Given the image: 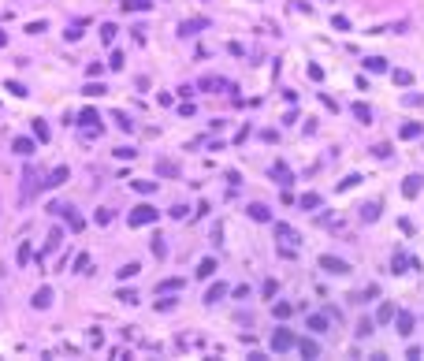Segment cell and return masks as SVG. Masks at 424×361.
Wrapping results in <instances>:
<instances>
[{
    "mask_svg": "<svg viewBox=\"0 0 424 361\" xmlns=\"http://www.w3.org/2000/svg\"><path fill=\"white\" fill-rule=\"evenodd\" d=\"M156 220H160V208H153V205H134L130 216H127L130 227H145V224H156Z\"/></svg>",
    "mask_w": 424,
    "mask_h": 361,
    "instance_id": "1",
    "label": "cell"
},
{
    "mask_svg": "<svg viewBox=\"0 0 424 361\" xmlns=\"http://www.w3.org/2000/svg\"><path fill=\"white\" fill-rule=\"evenodd\" d=\"M272 231H276V239H279V246H283V253H294V246H301V239H298V231L294 227H287V224H272Z\"/></svg>",
    "mask_w": 424,
    "mask_h": 361,
    "instance_id": "2",
    "label": "cell"
},
{
    "mask_svg": "<svg viewBox=\"0 0 424 361\" xmlns=\"http://www.w3.org/2000/svg\"><path fill=\"white\" fill-rule=\"evenodd\" d=\"M294 343H298V335L290 328H276L272 331V354H287V350H294Z\"/></svg>",
    "mask_w": 424,
    "mask_h": 361,
    "instance_id": "3",
    "label": "cell"
},
{
    "mask_svg": "<svg viewBox=\"0 0 424 361\" xmlns=\"http://www.w3.org/2000/svg\"><path fill=\"white\" fill-rule=\"evenodd\" d=\"M49 212H52V216H63V220L71 224V231H82V216L74 212V205H63V201H56V205H49Z\"/></svg>",
    "mask_w": 424,
    "mask_h": 361,
    "instance_id": "4",
    "label": "cell"
},
{
    "mask_svg": "<svg viewBox=\"0 0 424 361\" xmlns=\"http://www.w3.org/2000/svg\"><path fill=\"white\" fill-rule=\"evenodd\" d=\"M320 268H324L327 275H350V264H346L343 257H331V253H324V257H320Z\"/></svg>",
    "mask_w": 424,
    "mask_h": 361,
    "instance_id": "5",
    "label": "cell"
},
{
    "mask_svg": "<svg viewBox=\"0 0 424 361\" xmlns=\"http://www.w3.org/2000/svg\"><path fill=\"white\" fill-rule=\"evenodd\" d=\"M413 324H417V320H413V313H406V309L394 313V331H398L402 339H409V335H413Z\"/></svg>",
    "mask_w": 424,
    "mask_h": 361,
    "instance_id": "6",
    "label": "cell"
},
{
    "mask_svg": "<svg viewBox=\"0 0 424 361\" xmlns=\"http://www.w3.org/2000/svg\"><path fill=\"white\" fill-rule=\"evenodd\" d=\"M246 216H249V220H257V224H272V208L261 205V201H249V205H246Z\"/></svg>",
    "mask_w": 424,
    "mask_h": 361,
    "instance_id": "7",
    "label": "cell"
},
{
    "mask_svg": "<svg viewBox=\"0 0 424 361\" xmlns=\"http://www.w3.org/2000/svg\"><path fill=\"white\" fill-rule=\"evenodd\" d=\"M205 26H209V19H186V23H179V37H194V34H201Z\"/></svg>",
    "mask_w": 424,
    "mask_h": 361,
    "instance_id": "8",
    "label": "cell"
},
{
    "mask_svg": "<svg viewBox=\"0 0 424 361\" xmlns=\"http://www.w3.org/2000/svg\"><path fill=\"white\" fill-rule=\"evenodd\" d=\"M320 205H324V197H320L316 190H309V194H301V197H298V208H301V212H316Z\"/></svg>",
    "mask_w": 424,
    "mask_h": 361,
    "instance_id": "9",
    "label": "cell"
},
{
    "mask_svg": "<svg viewBox=\"0 0 424 361\" xmlns=\"http://www.w3.org/2000/svg\"><path fill=\"white\" fill-rule=\"evenodd\" d=\"M67 179H71V168H67V164H63V168H52L49 179H45V186L56 190V186H63V183H67Z\"/></svg>",
    "mask_w": 424,
    "mask_h": 361,
    "instance_id": "10",
    "label": "cell"
},
{
    "mask_svg": "<svg viewBox=\"0 0 424 361\" xmlns=\"http://www.w3.org/2000/svg\"><path fill=\"white\" fill-rule=\"evenodd\" d=\"M272 175H276L279 186H290V183H294V175H290V168L283 164V160H276V164H272Z\"/></svg>",
    "mask_w": 424,
    "mask_h": 361,
    "instance_id": "11",
    "label": "cell"
},
{
    "mask_svg": "<svg viewBox=\"0 0 424 361\" xmlns=\"http://www.w3.org/2000/svg\"><path fill=\"white\" fill-rule=\"evenodd\" d=\"M376 298H380V287H376V283H369L365 291L350 294V302H357V306H365V302H376Z\"/></svg>",
    "mask_w": 424,
    "mask_h": 361,
    "instance_id": "12",
    "label": "cell"
},
{
    "mask_svg": "<svg viewBox=\"0 0 424 361\" xmlns=\"http://www.w3.org/2000/svg\"><path fill=\"white\" fill-rule=\"evenodd\" d=\"M30 302H34V309H49L52 306V287H37Z\"/></svg>",
    "mask_w": 424,
    "mask_h": 361,
    "instance_id": "13",
    "label": "cell"
},
{
    "mask_svg": "<svg viewBox=\"0 0 424 361\" xmlns=\"http://www.w3.org/2000/svg\"><path fill=\"white\" fill-rule=\"evenodd\" d=\"M294 350H298V354H305V357H316V354H320L316 339H309V335H301L298 343H294Z\"/></svg>",
    "mask_w": 424,
    "mask_h": 361,
    "instance_id": "14",
    "label": "cell"
},
{
    "mask_svg": "<svg viewBox=\"0 0 424 361\" xmlns=\"http://www.w3.org/2000/svg\"><path fill=\"white\" fill-rule=\"evenodd\" d=\"M305 328L313 331V335H324V331H327V317H324V313H313V317L305 320Z\"/></svg>",
    "mask_w": 424,
    "mask_h": 361,
    "instance_id": "15",
    "label": "cell"
},
{
    "mask_svg": "<svg viewBox=\"0 0 424 361\" xmlns=\"http://www.w3.org/2000/svg\"><path fill=\"white\" fill-rule=\"evenodd\" d=\"M420 186H424V179H420V175H406V183H402V194H406V197H417V194H420Z\"/></svg>",
    "mask_w": 424,
    "mask_h": 361,
    "instance_id": "16",
    "label": "cell"
},
{
    "mask_svg": "<svg viewBox=\"0 0 424 361\" xmlns=\"http://www.w3.org/2000/svg\"><path fill=\"white\" fill-rule=\"evenodd\" d=\"M380 208H383L380 201H369V205H361V220H365V224H376V220H380Z\"/></svg>",
    "mask_w": 424,
    "mask_h": 361,
    "instance_id": "17",
    "label": "cell"
},
{
    "mask_svg": "<svg viewBox=\"0 0 424 361\" xmlns=\"http://www.w3.org/2000/svg\"><path fill=\"white\" fill-rule=\"evenodd\" d=\"M394 313H398V309H394L391 302H383L380 313H376V324H391V320H394Z\"/></svg>",
    "mask_w": 424,
    "mask_h": 361,
    "instance_id": "18",
    "label": "cell"
},
{
    "mask_svg": "<svg viewBox=\"0 0 424 361\" xmlns=\"http://www.w3.org/2000/svg\"><path fill=\"white\" fill-rule=\"evenodd\" d=\"M223 294H227V287H223V283H212V287L205 291V306H212V302H220Z\"/></svg>",
    "mask_w": 424,
    "mask_h": 361,
    "instance_id": "19",
    "label": "cell"
},
{
    "mask_svg": "<svg viewBox=\"0 0 424 361\" xmlns=\"http://www.w3.org/2000/svg\"><path fill=\"white\" fill-rule=\"evenodd\" d=\"M183 287H186V279H179V275H172V279H164V283H160L156 291H160V294H172V291H183Z\"/></svg>",
    "mask_w": 424,
    "mask_h": 361,
    "instance_id": "20",
    "label": "cell"
},
{
    "mask_svg": "<svg viewBox=\"0 0 424 361\" xmlns=\"http://www.w3.org/2000/svg\"><path fill=\"white\" fill-rule=\"evenodd\" d=\"M130 186H134L138 194H153V190H156V179H130Z\"/></svg>",
    "mask_w": 424,
    "mask_h": 361,
    "instance_id": "21",
    "label": "cell"
},
{
    "mask_svg": "<svg viewBox=\"0 0 424 361\" xmlns=\"http://www.w3.org/2000/svg\"><path fill=\"white\" fill-rule=\"evenodd\" d=\"M156 175H164V179H175V175H179V168L172 164V160H156Z\"/></svg>",
    "mask_w": 424,
    "mask_h": 361,
    "instance_id": "22",
    "label": "cell"
},
{
    "mask_svg": "<svg viewBox=\"0 0 424 361\" xmlns=\"http://www.w3.org/2000/svg\"><path fill=\"white\" fill-rule=\"evenodd\" d=\"M216 268H220V264H216V257H205L201 264H197V275H201V279H209V275H212Z\"/></svg>",
    "mask_w": 424,
    "mask_h": 361,
    "instance_id": "23",
    "label": "cell"
},
{
    "mask_svg": "<svg viewBox=\"0 0 424 361\" xmlns=\"http://www.w3.org/2000/svg\"><path fill=\"white\" fill-rule=\"evenodd\" d=\"M138 268H141V264H138V261H127V264H123V268H119V272H116V275H119V283H123V279H134V275H138Z\"/></svg>",
    "mask_w": 424,
    "mask_h": 361,
    "instance_id": "24",
    "label": "cell"
},
{
    "mask_svg": "<svg viewBox=\"0 0 424 361\" xmlns=\"http://www.w3.org/2000/svg\"><path fill=\"white\" fill-rule=\"evenodd\" d=\"M153 0H123V12H149Z\"/></svg>",
    "mask_w": 424,
    "mask_h": 361,
    "instance_id": "25",
    "label": "cell"
},
{
    "mask_svg": "<svg viewBox=\"0 0 424 361\" xmlns=\"http://www.w3.org/2000/svg\"><path fill=\"white\" fill-rule=\"evenodd\" d=\"M12 149H15L19 157H30V153H34V141H30V138H15V146H12Z\"/></svg>",
    "mask_w": 424,
    "mask_h": 361,
    "instance_id": "26",
    "label": "cell"
},
{
    "mask_svg": "<svg viewBox=\"0 0 424 361\" xmlns=\"http://www.w3.org/2000/svg\"><path fill=\"white\" fill-rule=\"evenodd\" d=\"M153 257L164 261L167 257V246H164V235H153Z\"/></svg>",
    "mask_w": 424,
    "mask_h": 361,
    "instance_id": "27",
    "label": "cell"
},
{
    "mask_svg": "<svg viewBox=\"0 0 424 361\" xmlns=\"http://www.w3.org/2000/svg\"><path fill=\"white\" fill-rule=\"evenodd\" d=\"M406 264H409V261H406V253L398 250V253H394V261H391V272H394V275H402V272H406Z\"/></svg>",
    "mask_w": 424,
    "mask_h": 361,
    "instance_id": "28",
    "label": "cell"
},
{
    "mask_svg": "<svg viewBox=\"0 0 424 361\" xmlns=\"http://www.w3.org/2000/svg\"><path fill=\"white\" fill-rule=\"evenodd\" d=\"M420 134H424V127H420L417 119H413V123H406V127H402V138H420Z\"/></svg>",
    "mask_w": 424,
    "mask_h": 361,
    "instance_id": "29",
    "label": "cell"
},
{
    "mask_svg": "<svg viewBox=\"0 0 424 361\" xmlns=\"http://www.w3.org/2000/svg\"><path fill=\"white\" fill-rule=\"evenodd\" d=\"M261 294H265V298L272 302V298L279 294V283H276V279H265V283H261Z\"/></svg>",
    "mask_w": 424,
    "mask_h": 361,
    "instance_id": "30",
    "label": "cell"
},
{
    "mask_svg": "<svg viewBox=\"0 0 424 361\" xmlns=\"http://www.w3.org/2000/svg\"><path fill=\"white\" fill-rule=\"evenodd\" d=\"M376 331V320H361V324H357V339H369Z\"/></svg>",
    "mask_w": 424,
    "mask_h": 361,
    "instance_id": "31",
    "label": "cell"
},
{
    "mask_svg": "<svg viewBox=\"0 0 424 361\" xmlns=\"http://www.w3.org/2000/svg\"><path fill=\"white\" fill-rule=\"evenodd\" d=\"M272 313L283 320V317H290V313H294V306H290V302H276V306H272Z\"/></svg>",
    "mask_w": 424,
    "mask_h": 361,
    "instance_id": "32",
    "label": "cell"
},
{
    "mask_svg": "<svg viewBox=\"0 0 424 361\" xmlns=\"http://www.w3.org/2000/svg\"><path fill=\"white\" fill-rule=\"evenodd\" d=\"M354 116L361 119V123H372V112H369V104H354Z\"/></svg>",
    "mask_w": 424,
    "mask_h": 361,
    "instance_id": "33",
    "label": "cell"
},
{
    "mask_svg": "<svg viewBox=\"0 0 424 361\" xmlns=\"http://www.w3.org/2000/svg\"><path fill=\"white\" fill-rule=\"evenodd\" d=\"M82 93H86V97H101V93H108V86H101V82H90Z\"/></svg>",
    "mask_w": 424,
    "mask_h": 361,
    "instance_id": "34",
    "label": "cell"
},
{
    "mask_svg": "<svg viewBox=\"0 0 424 361\" xmlns=\"http://www.w3.org/2000/svg\"><path fill=\"white\" fill-rule=\"evenodd\" d=\"M34 134H37V141H49V127L41 119H34Z\"/></svg>",
    "mask_w": 424,
    "mask_h": 361,
    "instance_id": "35",
    "label": "cell"
},
{
    "mask_svg": "<svg viewBox=\"0 0 424 361\" xmlns=\"http://www.w3.org/2000/svg\"><path fill=\"white\" fill-rule=\"evenodd\" d=\"M391 79L398 82V86H409V82H413V75H409V71H391Z\"/></svg>",
    "mask_w": 424,
    "mask_h": 361,
    "instance_id": "36",
    "label": "cell"
},
{
    "mask_svg": "<svg viewBox=\"0 0 424 361\" xmlns=\"http://www.w3.org/2000/svg\"><path fill=\"white\" fill-rule=\"evenodd\" d=\"M116 298H119V302H127V306H138V291H119Z\"/></svg>",
    "mask_w": 424,
    "mask_h": 361,
    "instance_id": "37",
    "label": "cell"
},
{
    "mask_svg": "<svg viewBox=\"0 0 424 361\" xmlns=\"http://www.w3.org/2000/svg\"><path fill=\"white\" fill-rule=\"evenodd\" d=\"M220 86H227V82H223V79H212V75H209V79H201V90H220Z\"/></svg>",
    "mask_w": 424,
    "mask_h": 361,
    "instance_id": "38",
    "label": "cell"
},
{
    "mask_svg": "<svg viewBox=\"0 0 424 361\" xmlns=\"http://www.w3.org/2000/svg\"><path fill=\"white\" fill-rule=\"evenodd\" d=\"M119 123V130H134V123H130V116H123V112H116V116H112Z\"/></svg>",
    "mask_w": 424,
    "mask_h": 361,
    "instance_id": "39",
    "label": "cell"
},
{
    "mask_svg": "<svg viewBox=\"0 0 424 361\" xmlns=\"http://www.w3.org/2000/svg\"><path fill=\"white\" fill-rule=\"evenodd\" d=\"M365 67H369V71H387V63H383L380 56H372V60H365Z\"/></svg>",
    "mask_w": 424,
    "mask_h": 361,
    "instance_id": "40",
    "label": "cell"
},
{
    "mask_svg": "<svg viewBox=\"0 0 424 361\" xmlns=\"http://www.w3.org/2000/svg\"><path fill=\"white\" fill-rule=\"evenodd\" d=\"M60 239H63L60 227H52V235H49V242H45V250H56V246H60Z\"/></svg>",
    "mask_w": 424,
    "mask_h": 361,
    "instance_id": "41",
    "label": "cell"
},
{
    "mask_svg": "<svg viewBox=\"0 0 424 361\" xmlns=\"http://www.w3.org/2000/svg\"><path fill=\"white\" fill-rule=\"evenodd\" d=\"M112 153H116L119 160H134V149H130V146H119V149H112Z\"/></svg>",
    "mask_w": 424,
    "mask_h": 361,
    "instance_id": "42",
    "label": "cell"
},
{
    "mask_svg": "<svg viewBox=\"0 0 424 361\" xmlns=\"http://www.w3.org/2000/svg\"><path fill=\"white\" fill-rule=\"evenodd\" d=\"M101 37H105V41H116V26L105 23V26H101Z\"/></svg>",
    "mask_w": 424,
    "mask_h": 361,
    "instance_id": "43",
    "label": "cell"
},
{
    "mask_svg": "<svg viewBox=\"0 0 424 361\" xmlns=\"http://www.w3.org/2000/svg\"><path fill=\"white\" fill-rule=\"evenodd\" d=\"M167 216H172V220H183V216H186V205H172V208H167Z\"/></svg>",
    "mask_w": 424,
    "mask_h": 361,
    "instance_id": "44",
    "label": "cell"
},
{
    "mask_svg": "<svg viewBox=\"0 0 424 361\" xmlns=\"http://www.w3.org/2000/svg\"><path fill=\"white\" fill-rule=\"evenodd\" d=\"M357 183H361V175H346L343 183H338V190H350V186H357Z\"/></svg>",
    "mask_w": 424,
    "mask_h": 361,
    "instance_id": "45",
    "label": "cell"
},
{
    "mask_svg": "<svg viewBox=\"0 0 424 361\" xmlns=\"http://www.w3.org/2000/svg\"><path fill=\"white\" fill-rule=\"evenodd\" d=\"M372 157H380V160H387V157H391V146H372Z\"/></svg>",
    "mask_w": 424,
    "mask_h": 361,
    "instance_id": "46",
    "label": "cell"
},
{
    "mask_svg": "<svg viewBox=\"0 0 424 361\" xmlns=\"http://www.w3.org/2000/svg\"><path fill=\"white\" fill-rule=\"evenodd\" d=\"M331 26H335V30H350V19H343V15H335V19H331Z\"/></svg>",
    "mask_w": 424,
    "mask_h": 361,
    "instance_id": "47",
    "label": "cell"
},
{
    "mask_svg": "<svg viewBox=\"0 0 424 361\" xmlns=\"http://www.w3.org/2000/svg\"><path fill=\"white\" fill-rule=\"evenodd\" d=\"M26 261H30V242L19 246V264H26Z\"/></svg>",
    "mask_w": 424,
    "mask_h": 361,
    "instance_id": "48",
    "label": "cell"
},
{
    "mask_svg": "<svg viewBox=\"0 0 424 361\" xmlns=\"http://www.w3.org/2000/svg\"><path fill=\"white\" fill-rule=\"evenodd\" d=\"M234 298H238V302L249 298V287H246V283H238V287H234Z\"/></svg>",
    "mask_w": 424,
    "mask_h": 361,
    "instance_id": "49",
    "label": "cell"
},
{
    "mask_svg": "<svg viewBox=\"0 0 424 361\" xmlns=\"http://www.w3.org/2000/svg\"><path fill=\"white\" fill-rule=\"evenodd\" d=\"M74 264H78V272H90V257H86V253H78V261H74Z\"/></svg>",
    "mask_w": 424,
    "mask_h": 361,
    "instance_id": "50",
    "label": "cell"
}]
</instances>
